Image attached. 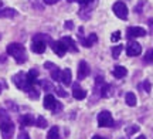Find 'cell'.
Listing matches in <instances>:
<instances>
[{"instance_id": "obj_6", "label": "cell", "mask_w": 153, "mask_h": 139, "mask_svg": "<svg viewBox=\"0 0 153 139\" xmlns=\"http://www.w3.org/2000/svg\"><path fill=\"white\" fill-rule=\"evenodd\" d=\"M44 108L50 109V111H58V109H61V104L55 101L54 95L47 94L44 97Z\"/></svg>"}, {"instance_id": "obj_1", "label": "cell", "mask_w": 153, "mask_h": 139, "mask_svg": "<svg viewBox=\"0 0 153 139\" xmlns=\"http://www.w3.org/2000/svg\"><path fill=\"white\" fill-rule=\"evenodd\" d=\"M7 54H10L11 57H14L17 64H24L27 61V53L23 44L19 43H10L7 45Z\"/></svg>"}, {"instance_id": "obj_26", "label": "cell", "mask_w": 153, "mask_h": 139, "mask_svg": "<svg viewBox=\"0 0 153 139\" xmlns=\"http://www.w3.org/2000/svg\"><path fill=\"white\" fill-rule=\"evenodd\" d=\"M139 129H140V126H137V125H131V126H126L125 132H126V135H133V134H136V132H139Z\"/></svg>"}, {"instance_id": "obj_17", "label": "cell", "mask_w": 153, "mask_h": 139, "mask_svg": "<svg viewBox=\"0 0 153 139\" xmlns=\"http://www.w3.org/2000/svg\"><path fill=\"white\" fill-rule=\"evenodd\" d=\"M20 123H22L23 126H31V125L36 123V119H34L33 115L26 114V115H22V118H20Z\"/></svg>"}, {"instance_id": "obj_36", "label": "cell", "mask_w": 153, "mask_h": 139, "mask_svg": "<svg viewBox=\"0 0 153 139\" xmlns=\"http://www.w3.org/2000/svg\"><path fill=\"white\" fill-rule=\"evenodd\" d=\"M45 4H55V3H58L60 0H43Z\"/></svg>"}, {"instance_id": "obj_43", "label": "cell", "mask_w": 153, "mask_h": 139, "mask_svg": "<svg viewBox=\"0 0 153 139\" xmlns=\"http://www.w3.org/2000/svg\"><path fill=\"white\" fill-rule=\"evenodd\" d=\"M0 39H1V36H0Z\"/></svg>"}, {"instance_id": "obj_33", "label": "cell", "mask_w": 153, "mask_h": 139, "mask_svg": "<svg viewBox=\"0 0 153 139\" xmlns=\"http://www.w3.org/2000/svg\"><path fill=\"white\" fill-rule=\"evenodd\" d=\"M145 1H146V0H140V1H139V4H137L136 7H135V11H136V13H140L142 7L145 6Z\"/></svg>"}, {"instance_id": "obj_3", "label": "cell", "mask_w": 153, "mask_h": 139, "mask_svg": "<svg viewBox=\"0 0 153 139\" xmlns=\"http://www.w3.org/2000/svg\"><path fill=\"white\" fill-rule=\"evenodd\" d=\"M14 131H16V126L11 122V119L0 121V132H1V138L3 139H11L14 136Z\"/></svg>"}, {"instance_id": "obj_5", "label": "cell", "mask_w": 153, "mask_h": 139, "mask_svg": "<svg viewBox=\"0 0 153 139\" xmlns=\"http://www.w3.org/2000/svg\"><path fill=\"white\" fill-rule=\"evenodd\" d=\"M112 10H114L115 16L119 17L120 20H126L128 19V7H126V4L123 3V1H116L114 4V7H112Z\"/></svg>"}, {"instance_id": "obj_29", "label": "cell", "mask_w": 153, "mask_h": 139, "mask_svg": "<svg viewBox=\"0 0 153 139\" xmlns=\"http://www.w3.org/2000/svg\"><path fill=\"white\" fill-rule=\"evenodd\" d=\"M139 88H143L146 92H150V88H152V84L149 83V81H143L142 85H139Z\"/></svg>"}, {"instance_id": "obj_10", "label": "cell", "mask_w": 153, "mask_h": 139, "mask_svg": "<svg viewBox=\"0 0 153 139\" xmlns=\"http://www.w3.org/2000/svg\"><path fill=\"white\" fill-rule=\"evenodd\" d=\"M72 97L75 98V100L81 101V100H85V97H87V91L84 88H81V85L78 83H75L72 85Z\"/></svg>"}, {"instance_id": "obj_35", "label": "cell", "mask_w": 153, "mask_h": 139, "mask_svg": "<svg viewBox=\"0 0 153 139\" xmlns=\"http://www.w3.org/2000/svg\"><path fill=\"white\" fill-rule=\"evenodd\" d=\"M148 24H149V31H150V34L153 36V19H149Z\"/></svg>"}, {"instance_id": "obj_14", "label": "cell", "mask_w": 153, "mask_h": 139, "mask_svg": "<svg viewBox=\"0 0 153 139\" xmlns=\"http://www.w3.org/2000/svg\"><path fill=\"white\" fill-rule=\"evenodd\" d=\"M79 40H81V43H82V45H85L87 48H89V47H92L97 41H98V36L95 33H91L89 36H88V39L85 40L84 37H79Z\"/></svg>"}, {"instance_id": "obj_18", "label": "cell", "mask_w": 153, "mask_h": 139, "mask_svg": "<svg viewBox=\"0 0 153 139\" xmlns=\"http://www.w3.org/2000/svg\"><path fill=\"white\" fill-rule=\"evenodd\" d=\"M112 74H114L115 78H123V77H126L128 70L125 67H122V65H115V68L112 70Z\"/></svg>"}, {"instance_id": "obj_30", "label": "cell", "mask_w": 153, "mask_h": 139, "mask_svg": "<svg viewBox=\"0 0 153 139\" xmlns=\"http://www.w3.org/2000/svg\"><path fill=\"white\" fill-rule=\"evenodd\" d=\"M120 36H122V34H120V31H115V33L112 34V37H111V41H112V43L119 41V40H120Z\"/></svg>"}, {"instance_id": "obj_20", "label": "cell", "mask_w": 153, "mask_h": 139, "mask_svg": "<svg viewBox=\"0 0 153 139\" xmlns=\"http://www.w3.org/2000/svg\"><path fill=\"white\" fill-rule=\"evenodd\" d=\"M47 139H60V129L58 126H53L47 134Z\"/></svg>"}, {"instance_id": "obj_37", "label": "cell", "mask_w": 153, "mask_h": 139, "mask_svg": "<svg viewBox=\"0 0 153 139\" xmlns=\"http://www.w3.org/2000/svg\"><path fill=\"white\" fill-rule=\"evenodd\" d=\"M72 27H74V26H72V22H65V28H68V30H71Z\"/></svg>"}, {"instance_id": "obj_2", "label": "cell", "mask_w": 153, "mask_h": 139, "mask_svg": "<svg viewBox=\"0 0 153 139\" xmlns=\"http://www.w3.org/2000/svg\"><path fill=\"white\" fill-rule=\"evenodd\" d=\"M13 83H14V85H16L17 88L23 89L26 92H28L30 89L33 88V85L28 83V80H27V74L22 71L19 72V74H16V75H13Z\"/></svg>"}, {"instance_id": "obj_39", "label": "cell", "mask_w": 153, "mask_h": 139, "mask_svg": "<svg viewBox=\"0 0 153 139\" xmlns=\"http://www.w3.org/2000/svg\"><path fill=\"white\" fill-rule=\"evenodd\" d=\"M6 60V56H0V62H3Z\"/></svg>"}, {"instance_id": "obj_19", "label": "cell", "mask_w": 153, "mask_h": 139, "mask_svg": "<svg viewBox=\"0 0 153 139\" xmlns=\"http://www.w3.org/2000/svg\"><path fill=\"white\" fill-rule=\"evenodd\" d=\"M125 101H126V104L129 106H136L137 104V100H136V95L133 94V92H128L125 97Z\"/></svg>"}, {"instance_id": "obj_25", "label": "cell", "mask_w": 153, "mask_h": 139, "mask_svg": "<svg viewBox=\"0 0 153 139\" xmlns=\"http://www.w3.org/2000/svg\"><path fill=\"white\" fill-rule=\"evenodd\" d=\"M122 50H123V45H122V44L112 47V57H114V58H118V57L120 56V53H122Z\"/></svg>"}, {"instance_id": "obj_7", "label": "cell", "mask_w": 153, "mask_h": 139, "mask_svg": "<svg viewBox=\"0 0 153 139\" xmlns=\"http://www.w3.org/2000/svg\"><path fill=\"white\" fill-rule=\"evenodd\" d=\"M142 53V45L139 44L137 41H133V40H129V43L126 45V54L129 57H136Z\"/></svg>"}, {"instance_id": "obj_28", "label": "cell", "mask_w": 153, "mask_h": 139, "mask_svg": "<svg viewBox=\"0 0 153 139\" xmlns=\"http://www.w3.org/2000/svg\"><path fill=\"white\" fill-rule=\"evenodd\" d=\"M78 3L81 4L82 9H87V7H91V6L95 3V0H79Z\"/></svg>"}, {"instance_id": "obj_11", "label": "cell", "mask_w": 153, "mask_h": 139, "mask_svg": "<svg viewBox=\"0 0 153 139\" xmlns=\"http://www.w3.org/2000/svg\"><path fill=\"white\" fill-rule=\"evenodd\" d=\"M44 67L50 70V72H51V78H53L54 81H60L61 71H60V68L57 67L55 64H53V62H45V64H44Z\"/></svg>"}, {"instance_id": "obj_40", "label": "cell", "mask_w": 153, "mask_h": 139, "mask_svg": "<svg viewBox=\"0 0 153 139\" xmlns=\"http://www.w3.org/2000/svg\"><path fill=\"white\" fill-rule=\"evenodd\" d=\"M136 139H146V136H143V135H140L139 138H136Z\"/></svg>"}, {"instance_id": "obj_38", "label": "cell", "mask_w": 153, "mask_h": 139, "mask_svg": "<svg viewBox=\"0 0 153 139\" xmlns=\"http://www.w3.org/2000/svg\"><path fill=\"white\" fill-rule=\"evenodd\" d=\"M92 139H106V138H104V136H99V135H95V136H92Z\"/></svg>"}, {"instance_id": "obj_34", "label": "cell", "mask_w": 153, "mask_h": 139, "mask_svg": "<svg viewBox=\"0 0 153 139\" xmlns=\"http://www.w3.org/2000/svg\"><path fill=\"white\" fill-rule=\"evenodd\" d=\"M17 139H30V136H28V134L26 131H22V132L19 134V138Z\"/></svg>"}, {"instance_id": "obj_8", "label": "cell", "mask_w": 153, "mask_h": 139, "mask_svg": "<svg viewBox=\"0 0 153 139\" xmlns=\"http://www.w3.org/2000/svg\"><path fill=\"white\" fill-rule=\"evenodd\" d=\"M146 36V30L143 27H128L126 28V37L128 40L132 39H137V37H145Z\"/></svg>"}, {"instance_id": "obj_42", "label": "cell", "mask_w": 153, "mask_h": 139, "mask_svg": "<svg viewBox=\"0 0 153 139\" xmlns=\"http://www.w3.org/2000/svg\"><path fill=\"white\" fill-rule=\"evenodd\" d=\"M0 92H1V84H0Z\"/></svg>"}, {"instance_id": "obj_15", "label": "cell", "mask_w": 153, "mask_h": 139, "mask_svg": "<svg viewBox=\"0 0 153 139\" xmlns=\"http://www.w3.org/2000/svg\"><path fill=\"white\" fill-rule=\"evenodd\" d=\"M62 43L67 45V50L72 51V53H78V47H76L75 41L71 39V37H68V36H65V37H62Z\"/></svg>"}, {"instance_id": "obj_41", "label": "cell", "mask_w": 153, "mask_h": 139, "mask_svg": "<svg viewBox=\"0 0 153 139\" xmlns=\"http://www.w3.org/2000/svg\"><path fill=\"white\" fill-rule=\"evenodd\" d=\"M1 6H3V1H1V0H0V9H1Z\"/></svg>"}, {"instance_id": "obj_21", "label": "cell", "mask_w": 153, "mask_h": 139, "mask_svg": "<svg viewBox=\"0 0 153 139\" xmlns=\"http://www.w3.org/2000/svg\"><path fill=\"white\" fill-rule=\"evenodd\" d=\"M37 77H38V71L36 70V68H33V70H30V71H28L27 80H28V83L31 84V85H34V83H36Z\"/></svg>"}, {"instance_id": "obj_9", "label": "cell", "mask_w": 153, "mask_h": 139, "mask_svg": "<svg viewBox=\"0 0 153 139\" xmlns=\"http://www.w3.org/2000/svg\"><path fill=\"white\" fill-rule=\"evenodd\" d=\"M50 44H51L53 51H54L58 57H64V56H65V53L68 51V50H67V45L62 43V40H58V41H51Z\"/></svg>"}, {"instance_id": "obj_4", "label": "cell", "mask_w": 153, "mask_h": 139, "mask_svg": "<svg viewBox=\"0 0 153 139\" xmlns=\"http://www.w3.org/2000/svg\"><path fill=\"white\" fill-rule=\"evenodd\" d=\"M97 121H98V126H101V128H109L114 125V118H112L109 111L99 112L98 117H97Z\"/></svg>"}, {"instance_id": "obj_32", "label": "cell", "mask_w": 153, "mask_h": 139, "mask_svg": "<svg viewBox=\"0 0 153 139\" xmlns=\"http://www.w3.org/2000/svg\"><path fill=\"white\" fill-rule=\"evenodd\" d=\"M57 94L60 95V97H64V98H65L67 95H68V94H67V91H65V89H64V88H61V87H58V88H57Z\"/></svg>"}, {"instance_id": "obj_16", "label": "cell", "mask_w": 153, "mask_h": 139, "mask_svg": "<svg viewBox=\"0 0 153 139\" xmlns=\"http://www.w3.org/2000/svg\"><path fill=\"white\" fill-rule=\"evenodd\" d=\"M17 16V10L10 9V7H6L0 10V19H13Z\"/></svg>"}, {"instance_id": "obj_13", "label": "cell", "mask_w": 153, "mask_h": 139, "mask_svg": "<svg viewBox=\"0 0 153 139\" xmlns=\"http://www.w3.org/2000/svg\"><path fill=\"white\" fill-rule=\"evenodd\" d=\"M60 81L65 87H68V85H71V81H72V72L70 68H65V70H62L61 71V78H60Z\"/></svg>"}, {"instance_id": "obj_31", "label": "cell", "mask_w": 153, "mask_h": 139, "mask_svg": "<svg viewBox=\"0 0 153 139\" xmlns=\"http://www.w3.org/2000/svg\"><path fill=\"white\" fill-rule=\"evenodd\" d=\"M28 95H30V98H33V100H37L38 95H40V94H38V91H36L34 88H31L30 91H28Z\"/></svg>"}, {"instance_id": "obj_12", "label": "cell", "mask_w": 153, "mask_h": 139, "mask_svg": "<svg viewBox=\"0 0 153 139\" xmlns=\"http://www.w3.org/2000/svg\"><path fill=\"white\" fill-rule=\"evenodd\" d=\"M89 65H88L87 61H81L79 62V65H78V80H84V78H87L89 75Z\"/></svg>"}, {"instance_id": "obj_23", "label": "cell", "mask_w": 153, "mask_h": 139, "mask_svg": "<svg viewBox=\"0 0 153 139\" xmlns=\"http://www.w3.org/2000/svg\"><path fill=\"white\" fill-rule=\"evenodd\" d=\"M36 125H37L38 128H41V129H44V128H47V126H48V123H47V119H45L44 117H41V115H40V117L36 119Z\"/></svg>"}, {"instance_id": "obj_22", "label": "cell", "mask_w": 153, "mask_h": 139, "mask_svg": "<svg viewBox=\"0 0 153 139\" xmlns=\"http://www.w3.org/2000/svg\"><path fill=\"white\" fill-rule=\"evenodd\" d=\"M143 62L145 64H153V48H149L146 54L143 57Z\"/></svg>"}, {"instance_id": "obj_24", "label": "cell", "mask_w": 153, "mask_h": 139, "mask_svg": "<svg viewBox=\"0 0 153 139\" xmlns=\"http://www.w3.org/2000/svg\"><path fill=\"white\" fill-rule=\"evenodd\" d=\"M99 92H101V97H102V98H108V97H109V85L106 83H104L102 87H101V89H99Z\"/></svg>"}, {"instance_id": "obj_44", "label": "cell", "mask_w": 153, "mask_h": 139, "mask_svg": "<svg viewBox=\"0 0 153 139\" xmlns=\"http://www.w3.org/2000/svg\"><path fill=\"white\" fill-rule=\"evenodd\" d=\"M122 139H125V138H122Z\"/></svg>"}, {"instance_id": "obj_27", "label": "cell", "mask_w": 153, "mask_h": 139, "mask_svg": "<svg viewBox=\"0 0 153 139\" xmlns=\"http://www.w3.org/2000/svg\"><path fill=\"white\" fill-rule=\"evenodd\" d=\"M40 85H41V87H43L44 89H45V91H53V89H54V87H53V84L51 83H48V81H47V80H41V81H40Z\"/></svg>"}]
</instances>
